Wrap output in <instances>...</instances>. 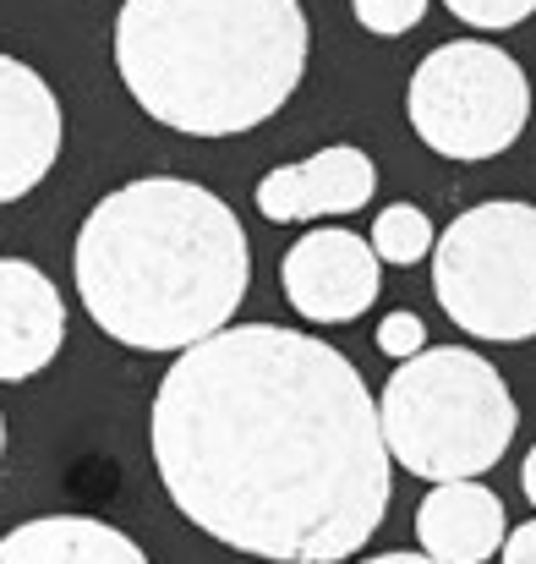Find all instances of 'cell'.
Returning a JSON list of instances; mask_svg holds the SVG:
<instances>
[{
	"instance_id": "4fadbf2b",
	"label": "cell",
	"mask_w": 536,
	"mask_h": 564,
	"mask_svg": "<svg viewBox=\"0 0 536 564\" xmlns=\"http://www.w3.org/2000/svg\"><path fill=\"white\" fill-rule=\"evenodd\" d=\"M433 219L416 208V203H389L378 219H372V252H378V263H394V269H411V263H422L427 252H433Z\"/></svg>"
},
{
	"instance_id": "8fae6325",
	"label": "cell",
	"mask_w": 536,
	"mask_h": 564,
	"mask_svg": "<svg viewBox=\"0 0 536 564\" xmlns=\"http://www.w3.org/2000/svg\"><path fill=\"white\" fill-rule=\"evenodd\" d=\"M504 532H510L504 499L493 488H482L477 477L438 482L416 510V543L438 564H488L499 554Z\"/></svg>"
},
{
	"instance_id": "ffe728a7",
	"label": "cell",
	"mask_w": 536,
	"mask_h": 564,
	"mask_svg": "<svg viewBox=\"0 0 536 564\" xmlns=\"http://www.w3.org/2000/svg\"><path fill=\"white\" fill-rule=\"evenodd\" d=\"M0 455H6V416H0Z\"/></svg>"
},
{
	"instance_id": "7a4b0ae2",
	"label": "cell",
	"mask_w": 536,
	"mask_h": 564,
	"mask_svg": "<svg viewBox=\"0 0 536 564\" xmlns=\"http://www.w3.org/2000/svg\"><path fill=\"white\" fill-rule=\"evenodd\" d=\"M72 274L88 318L132 351H186L230 329L252 247L236 208L186 176L105 192L77 230Z\"/></svg>"
},
{
	"instance_id": "5b68a950",
	"label": "cell",
	"mask_w": 536,
	"mask_h": 564,
	"mask_svg": "<svg viewBox=\"0 0 536 564\" xmlns=\"http://www.w3.org/2000/svg\"><path fill=\"white\" fill-rule=\"evenodd\" d=\"M433 291L471 340H536V208L477 203L433 241Z\"/></svg>"
},
{
	"instance_id": "8992f818",
	"label": "cell",
	"mask_w": 536,
	"mask_h": 564,
	"mask_svg": "<svg viewBox=\"0 0 536 564\" xmlns=\"http://www.w3.org/2000/svg\"><path fill=\"white\" fill-rule=\"evenodd\" d=\"M405 116L411 132L444 160H499L532 121V83L510 50L449 39L411 72Z\"/></svg>"
},
{
	"instance_id": "ba28073f",
	"label": "cell",
	"mask_w": 536,
	"mask_h": 564,
	"mask_svg": "<svg viewBox=\"0 0 536 564\" xmlns=\"http://www.w3.org/2000/svg\"><path fill=\"white\" fill-rule=\"evenodd\" d=\"M61 99L17 55H0V208L28 197L61 160Z\"/></svg>"
},
{
	"instance_id": "277c9868",
	"label": "cell",
	"mask_w": 536,
	"mask_h": 564,
	"mask_svg": "<svg viewBox=\"0 0 536 564\" xmlns=\"http://www.w3.org/2000/svg\"><path fill=\"white\" fill-rule=\"evenodd\" d=\"M378 427L389 460L405 471L427 482H466L504 460L521 405L488 357L466 346H427L389 373Z\"/></svg>"
},
{
	"instance_id": "6da1fadb",
	"label": "cell",
	"mask_w": 536,
	"mask_h": 564,
	"mask_svg": "<svg viewBox=\"0 0 536 564\" xmlns=\"http://www.w3.org/2000/svg\"><path fill=\"white\" fill-rule=\"evenodd\" d=\"M149 444L171 505L247 560H351L394 494L357 362L280 324L186 346L154 389Z\"/></svg>"
},
{
	"instance_id": "7c38bea8",
	"label": "cell",
	"mask_w": 536,
	"mask_h": 564,
	"mask_svg": "<svg viewBox=\"0 0 536 564\" xmlns=\"http://www.w3.org/2000/svg\"><path fill=\"white\" fill-rule=\"evenodd\" d=\"M0 564H154L121 527L94 516H39L0 538Z\"/></svg>"
},
{
	"instance_id": "52a82bcc",
	"label": "cell",
	"mask_w": 536,
	"mask_h": 564,
	"mask_svg": "<svg viewBox=\"0 0 536 564\" xmlns=\"http://www.w3.org/2000/svg\"><path fill=\"white\" fill-rule=\"evenodd\" d=\"M378 280H383L378 252L351 230H313L280 263L285 302L307 324H351V318H361L378 302Z\"/></svg>"
},
{
	"instance_id": "e0dca14e",
	"label": "cell",
	"mask_w": 536,
	"mask_h": 564,
	"mask_svg": "<svg viewBox=\"0 0 536 564\" xmlns=\"http://www.w3.org/2000/svg\"><path fill=\"white\" fill-rule=\"evenodd\" d=\"M499 564H536V521L515 527V532H504V543H499Z\"/></svg>"
},
{
	"instance_id": "30bf717a",
	"label": "cell",
	"mask_w": 536,
	"mask_h": 564,
	"mask_svg": "<svg viewBox=\"0 0 536 564\" xmlns=\"http://www.w3.org/2000/svg\"><path fill=\"white\" fill-rule=\"evenodd\" d=\"M66 340V302L28 258H0V383L44 373Z\"/></svg>"
},
{
	"instance_id": "9c48e42d",
	"label": "cell",
	"mask_w": 536,
	"mask_h": 564,
	"mask_svg": "<svg viewBox=\"0 0 536 564\" xmlns=\"http://www.w3.org/2000/svg\"><path fill=\"white\" fill-rule=\"evenodd\" d=\"M372 192H378L372 160L361 149H351V143H335V149H318L302 165L269 171L258 182V214L274 219V225L329 219V214H357V208H367Z\"/></svg>"
},
{
	"instance_id": "d6986e66",
	"label": "cell",
	"mask_w": 536,
	"mask_h": 564,
	"mask_svg": "<svg viewBox=\"0 0 536 564\" xmlns=\"http://www.w3.org/2000/svg\"><path fill=\"white\" fill-rule=\"evenodd\" d=\"M521 482H526V499L536 505V444H532V455H526V471H521Z\"/></svg>"
},
{
	"instance_id": "9a60e30c",
	"label": "cell",
	"mask_w": 536,
	"mask_h": 564,
	"mask_svg": "<svg viewBox=\"0 0 536 564\" xmlns=\"http://www.w3.org/2000/svg\"><path fill=\"white\" fill-rule=\"evenodd\" d=\"M460 22H471V28H488V33H499V28H515V22H526L536 11V0H444Z\"/></svg>"
},
{
	"instance_id": "5bb4252c",
	"label": "cell",
	"mask_w": 536,
	"mask_h": 564,
	"mask_svg": "<svg viewBox=\"0 0 536 564\" xmlns=\"http://www.w3.org/2000/svg\"><path fill=\"white\" fill-rule=\"evenodd\" d=\"M351 11H357V22L367 33L400 39V33H411L427 17V0H351Z\"/></svg>"
},
{
	"instance_id": "3957f363",
	"label": "cell",
	"mask_w": 536,
	"mask_h": 564,
	"mask_svg": "<svg viewBox=\"0 0 536 564\" xmlns=\"http://www.w3.org/2000/svg\"><path fill=\"white\" fill-rule=\"evenodd\" d=\"M302 0H127L116 72L138 110L186 138H236L285 110L307 72Z\"/></svg>"
},
{
	"instance_id": "2e32d148",
	"label": "cell",
	"mask_w": 536,
	"mask_h": 564,
	"mask_svg": "<svg viewBox=\"0 0 536 564\" xmlns=\"http://www.w3.org/2000/svg\"><path fill=\"white\" fill-rule=\"evenodd\" d=\"M378 351L383 357H394V362H411L416 351H427V329H422V318L416 313H383V324H378Z\"/></svg>"
},
{
	"instance_id": "ac0fdd59",
	"label": "cell",
	"mask_w": 536,
	"mask_h": 564,
	"mask_svg": "<svg viewBox=\"0 0 536 564\" xmlns=\"http://www.w3.org/2000/svg\"><path fill=\"white\" fill-rule=\"evenodd\" d=\"M361 564H438L427 554H378V560H361Z\"/></svg>"
}]
</instances>
